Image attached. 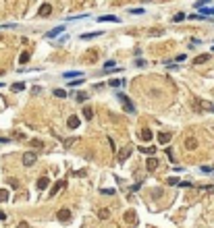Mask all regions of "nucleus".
<instances>
[{
    "label": "nucleus",
    "instance_id": "nucleus-17",
    "mask_svg": "<svg viewBox=\"0 0 214 228\" xmlns=\"http://www.w3.org/2000/svg\"><path fill=\"white\" fill-rule=\"evenodd\" d=\"M83 73L81 71H67L65 75H62V79H73V77H81Z\"/></svg>",
    "mask_w": 214,
    "mask_h": 228
},
{
    "label": "nucleus",
    "instance_id": "nucleus-31",
    "mask_svg": "<svg viewBox=\"0 0 214 228\" xmlns=\"http://www.w3.org/2000/svg\"><path fill=\"white\" fill-rule=\"evenodd\" d=\"M54 95H56V98H67V91L65 89H54Z\"/></svg>",
    "mask_w": 214,
    "mask_h": 228
},
{
    "label": "nucleus",
    "instance_id": "nucleus-28",
    "mask_svg": "<svg viewBox=\"0 0 214 228\" xmlns=\"http://www.w3.org/2000/svg\"><path fill=\"white\" fill-rule=\"evenodd\" d=\"M87 98H89V95H87L85 91H79V93H77V102H85Z\"/></svg>",
    "mask_w": 214,
    "mask_h": 228
},
{
    "label": "nucleus",
    "instance_id": "nucleus-35",
    "mask_svg": "<svg viewBox=\"0 0 214 228\" xmlns=\"http://www.w3.org/2000/svg\"><path fill=\"white\" fill-rule=\"evenodd\" d=\"M162 33H164V29H150V35H156V37L162 35Z\"/></svg>",
    "mask_w": 214,
    "mask_h": 228
},
{
    "label": "nucleus",
    "instance_id": "nucleus-39",
    "mask_svg": "<svg viewBox=\"0 0 214 228\" xmlns=\"http://www.w3.org/2000/svg\"><path fill=\"white\" fill-rule=\"evenodd\" d=\"M131 15H143V9H131Z\"/></svg>",
    "mask_w": 214,
    "mask_h": 228
},
{
    "label": "nucleus",
    "instance_id": "nucleus-23",
    "mask_svg": "<svg viewBox=\"0 0 214 228\" xmlns=\"http://www.w3.org/2000/svg\"><path fill=\"white\" fill-rule=\"evenodd\" d=\"M25 89V83H12L11 85V91H15V93H17V91H23Z\"/></svg>",
    "mask_w": 214,
    "mask_h": 228
},
{
    "label": "nucleus",
    "instance_id": "nucleus-43",
    "mask_svg": "<svg viewBox=\"0 0 214 228\" xmlns=\"http://www.w3.org/2000/svg\"><path fill=\"white\" fill-rule=\"evenodd\" d=\"M9 141H11L9 137H0V143H9Z\"/></svg>",
    "mask_w": 214,
    "mask_h": 228
},
{
    "label": "nucleus",
    "instance_id": "nucleus-3",
    "mask_svg": "<svg viewBox=\"0 0 214 228\" xmlns=\"http://www.w3.org/2000/svg\"><path fill=\"white\" fill-rule=\"evenodd\" d=\"M23 164L25 166H33V164H36V151H25L23 154Z\"/></svg>",
    "mask_w": 214,
    "mask_h": 228
},
{
    "label": "nucleus",
    "instance_id": "nucleus-37",
    "mask_svg": "<svg viewBox=\"0 0 214 228\" xmlns=\"http://www.w3.org/2000/svg\"><path fill=\"white\" fill-rule=\"evenodd\" d=\"M85 79H75V81H71V83H69V85H71V87H77V85H81V83H83Z\"/></svg>",
    "mask_w": 214,
    "mask_h": 228
},
{
    "label": "nucleus",
    "instance_id": "nucleus-30",
    "mask_svg": "<svg viewBox=\"0 0 214 228\" xmlns=\"http://www.w3.org/2000/svg\"><path fill=\"white\" fill-rule=\"evenodd\" d=\"M117 67V62H114V60H108V62H104V68H106V71H110V68H114Z\"/></svg>",
    "mask_w": 214,
    "mask_h": 228
},
{
    "label": "nucleus",
    "instance_id": "nucleus-41",
    "mask_svg": "<svg viewBox=\"0 0 214 228\" xmlns=\"http://www.w3.org/2000/svg\"><path fill=\"white\" fill-rule=\"evenodd\" d=\"M31 145H36V147H42V145H44V143H42V141H40V139H33V141H31Z\"/></svg>",
    "mask_w": 214,
    "mask_h": 228
},
{
    "label": "nucleus",
    "instance_id": "nucleus-7",
    "mask_svg": "<svg viewBox=\"0 0 214 228\" xmlns=\"http://www.w3.org/2000/svg\"><path fill=\"white\" fill-rule=\"evenodd\" d=\"M83 60H85V62H96V60H98V50H96V48L87 50V52H85V56H83Z\"/></svg>",
    "mask_w": 214,
    "mask_h": 228
},
{
    "label": "nucleus",
    "instance_id": "nucleus-22",
    "mask_svg": "<svg viewBox=\"0 0 214 228\" xmlns=\"http://www.w3.org/2000/svg\"><path fill=\"white\" fill-rule=\"evenodd\" d=\"M108 216H110V209H106V207H102V209L98 212V218H100V220H106Z\"/></svg>",
    "mask_w": 214,
    "mask_h": 228
},
{
    "label": "nucleus",
    "instance_id": "nucleus-4",
    "mask_svg": "<svg viewBox=\"0 0 214 228\" xmlns=\"http://www.w3.org/2000/svg\"><path fill=\"white\" fill-rule=\"evenodd\" d=\"M56 218H58L60 222H69V220H71V212H69L67 207H60L58 212H56Z\"/></svg>",
    "mask_w": 214,
    "mask_h": 228
},
{
    "label": "nucleus",
    "instance_id": "nucleus-24",
    "mask_svg": "<svg viewBox=\"0 0 214 228\" xmlns=\"http://www.w3.org/2000/svg\"><path fill=\"white\" fill-rule=\"evenodd\" d=\"M139 151H143V154H154L156 147H154V145H142V147H139Z\"/></svg>",
    "mask_w": 214,
    "mask_h": 228
},
{
    "label": "nucleus",
    "instance_id": "nucleus-26",
    "mask_svg": "<svg viewBox=\"0 0 214 228\" xmlns=\"http://www.w3.org/2000/svg\"><path fill=\"white\" fill-rule=\"evenodd\" d=\"M4 201H9V191H6V189H0V203H4Z\"/></svg>",
    "mask_w": 214,
    "mask_h": 228
},
{
    "label": "nucleus",
    "instance_id": "nucleus-8",
    "mask_svg": "<svg viewBox=\"0 0 214 228\" xmlns=\"http://www.w3.org/2000/svg\"><path fill=\"white\" fill-rule=\"evenodd\" d=\"M125 222H127V224H137V214H135V212H133V209H129V212H125Z\"/></svg>",
    "mask_w": 214,
    "mask_h": 228
},
{
    "label": "nucleus",
    "instance_id": "nucleus-36",
    "mask_svg": "<svg viewBox=\"0 0 214 228\" xmlns=\"http://www.w3.org/2000/svg\"><path fill=\"white\" fill-rule=\"evenodd\" d=\"M202 12L206 17H214V9H202Z\"/></svg>",
    "mask_w": 214,
    "mask_h": 228
},
{
    "label": "nucleus",
    "instance_id": "nucleus-42",
    "mask_svg": "<svg viewBox=\"0 0 214 228\" xmlns=\"http://www.w3.org/2000/svg\"><path fill=\"white\" fill-rule=\"evenodd\" d=\"M17 228H29V224H27V222H19V226Z\"/></svg>",
    "mask_w": 214,
    "mask_h": 228
},
{
    "label": "nucleus",
    "instance_id": "nucleus-47",
    "mask_svg": "<svg viewBox=\"0 0 214 228\" xmlns=\"http://www.w3.org/2000/svg\"><path fill=\"white\" fill-rule=\"evenodd\" d=\"M146 2H148V0H146Z\"/></svg>",
    "mask_w": 214,
    "mask_h": 228
},
{
    "label": "nucleus",
    "instance_id": "nucleus-45",
    "mask_svg": "<svg viewBox=\"0 0 214 228\" xmlns=\"http://www.w3.org/2000/svg\"><path fill=\"white\" fill-rule=\"evenodd\" d=\"M0 40H2V35H0Z\"/></svg>",
    "mask_w": 214,
    "mask_h": 228
},
{
    "label": "nucleus",
    "instance_id": "nucleus-14",
    "mask_svg": "<svg viewBox=\"0 0 214 228\" xmlns=\"http://www.w3.org/2000/svg\"><path fill=\"white\" fill-rule=\"evenodd\" d=\"M62 31H65V27H62V25H58L56 29H52V31H48V33H46V37H48V40H52V37H56V35H60V33H62Z\"/></svg>",
    "mask_w": 214,
    "mask_h": 228
},
{
    "label": "nucleus",
    "instance_id": "nucleus-32",
    "mask_svg": "<svg viewBox=\"0 0 214 228\" xmlns=\"http://www.w3.org/2000/svg\"><path fill=\"white\" fill-rule=\"evenodd\" d=\"M208 2H210V0H198V2H195V9H204Z\"/></svg>",
    "mask_w": 214,
    "mask_h": 228
},
{
    "label": "nucleus",
    "instance_id": "nucleus-1",
    "mask_svg": "<svg viewBox=\"0 0 214 228\" xmlns=\"http://www.w3.org/2000/svg\"><path fill=\"white\" fill-rule=\"evenodd\" d=\"M193 110L195 112H214V102H206V100L195 98L193 100Z\"/></svg>",
    "mask_w": 214,
    "mask_h": 228
},
{
    "label": "nucleus",
    "instance_id": "nucleus-27",
    "mask_svg": "<svg viewBox=\"0 0 214 228\" xmlns=\"http://www.w3.org/2000/svg\"><path fill=\"white\" fill-rule=\"evenodd\" d=\"M110 85L112 87H121V85H125V79H110Z\"/></svg>",
    "mask_w": 214,
    "mask_h": 228
},
{
    "label": "nucleus",
    "instance_id": "nucleus-46",
    "mask_svg": "<svg viewBox=\"0 0 214 228\" xmlns=\"http://www.w3.org/2000/svg\"><path fill=\"white\" fill-rule=\"evenodd\" d=\"M212 50H214V46H212Z\"/></svg>",
    "mask_w": 214,
    "mask_h": 228
},
{
    "label": "nucleus",
    "instance_id": "nucleus-33",
    "mask_svg": "<svg viewBox=\"0 0 214 228\" xmlns=\"http://www.w3.org/2000/svg\"><path fill=\"white\" fill-rule=\"evenodd\" d=\"M167 182H168V185H179L181 181H179L177 176H168V178H167Z\"/></svg>",
    "mask_w": 214,
    "mask_h": 228
},
{
    "label": "nucleus",
    "instance_id": "nucleus-34",
    "mask_svg": "<svg viewBox=\"0 0 214 228\" xmlns=\"http://www.w3.org/2000/svg\"><path fill=\"white\" fill-rule=\"evenodd\" d=\"M146 64H148V62H146L143 58H137V60H135V67H139V68H143Z\"/></svg>",
    "mask_w": 214,
    "mask_h": 228
},
{
    "label": "nucleus",
    "instance_id": "nucleus-13",
    "mask_svg": "<svg viewBox=\"0 0 214 228\" xmlns=\"http://www.w3.org/2000/svg\"><path fill=\"white\" fill-rule=\"evenodd\" d=\"M170 139H173L170 133H158V143H162V145H167Z\"/></svg>",
    "mask_w": 214,
    "mask_h": 228
},
{
    "label": "nucleus",
    "instance_id": "nucleus-21",
    "mask_svg": "<svg viewBox=\"0 0 214 228\" xmlns=\"http://www.w3.org/2000/svg\"><path fill=\"white\" fill-rule=\"evenodd\" d=\"M29 58H31V54H29L27 50H25V52H21V56H19V64H25Z\"/></svg>",
    "mask_w": 214,
    "mask_h": 228
},
{
    "label": "nucleus",
    "instance_id": "nucleus-2",
    "mask_svg": "<svg viewBox=\"0 0 214 228\" xmlns=\"http://www.w3.org/2000/svg\"><path fill=\"white\" fill-rule=\"evenodd\" d=\"M117 98H119V102L123 104V110H125V112H129V114L135 112V106H133V102L129 100V95H127V93L119 91V93H117Z\"/></svg>",
    "mask_w": 214,
    "mask_h": 228
},
{
    "label": "nucleus",
    "instance_id": "nucleus-25",
    "mask_svg": "<svg viewBox=\"0 0 214 228\" xmlns=\"http://www.w3.org/2000/svg\"><path fill=\"white\" fill-rule=\"evenodd\" d=\"M83 118L85 120H92V118H94V110H92V108H85L83 110Z\"/></svg>",
    "mask_w": 214,
    "mask_h": 228
},
{
    "label": "nucleus",
    "instance_id": "nucleus-19",
    "mask_svg": "<svg viewBox=\"0 0 214 228\" xmlns=\"http://www.w3.org/2000/svg\"><path fill=\"white\" fill-rule=\"evenodd\" d=\"M102 31H94V33H81V40H94V37H100Z\"/></svg>",
    "mask_w": 214,
    "mask_h": 228
},
{
    "label": "nucleus",
    "instance_id": "nucleus-29",
    "mask_svg": "<svg viewBox=\"0 0 214 228\" xmlns=\"http://www.w3.org/2000/svg\"><path fill=\"white\" fill-rule=\"evenodd\" d=\"M183 19H185V12H177V15L173 17V21H175V23H181Z\"/></svg>",
    "mask_w": 214,
    "mask_h": 228
},
{
    "label": "nucleus",
    "instance_id": "nucleus-38",
    "mask_svg": "<svg viewBox=\"0 0 214 228\" xmlns=\"http://www.w3.org/2000/svg\"><path fill=\"white\" fill-rule=\"evenodd\" d=\"M167 156H168L170 162H175V154H173V149H170V147H167Z\"/></svg>",
    "mask_w": 214,
    "mask_h": 228
},
{
    "label": "nucleus",
    "instance_id": "nucleus-44",
    "mask_svg": "<svg viewBox=\"0 0 214 228\" xmlns=\"http://www.w3.org/2000/svg\"><path fill=\"white\" fill-rule=\"evenodd\" d=\"M0 220H6V214H4V212H0Z\"/></svg>",
    "mask_w": 214,
    "mask_h": 228
},
{
    "label": "nucleus",
    "instance_id": "nucleus-5",
    "mask_svg": "<svg viewBox=\"0 0 214 228\" xmlns=\"http://www.w3.org/2000/svg\"><path fill=\"white\" fill-rule=\"evenodd\" d=\"M183 147L187 149V151L198 149V139H195V137H187V139H185V143H183Z\"/></svg>",
    "mask_w": 214,
    "mask_h": 228
},
{
    "label": "nucleus",
    "instance_id": "nucleus-20",
    "mask_svg": "<svg viewBox=\"0 0 214 228\" xmlns=\"http://www.w3.org/2000/svg\"><path fill=\"white\" fill-rule=\"evenodd\" d=\"M98 21L102 23V21H106V23H117L119 19L117 17H112V15H106V17H98Z\"/></svg>",
    "mask_w": 214,
    "mask_h": 228
},
{
    "label": "nucleus",
    "instance_id": "nucleus-18",
    "mask_svg": "<svg viewBox=\"0 0 214 228\" xmlns=\"http://www.w3.org/2000/svg\"><path fill=\"white\" fill-rule=\"evenodd\" d=\"M139 137H142V141H152V131H150V129H143L142 133H139Z\"/></svg>",
    "mask_w": 214,
    "mask_h": 228
},
{
    "label": "nucleus",
    "instance_id": "nucleus-10",
    "mask_svg": "<svg viewBox=\"0 0 214 228\" xmlns=\"http://www.w3.org/2000/svg\"><path fill=\"white\" fill-rule=\"evenodd\" d=\"M79 123H81V120H79V116H77V114H71V116H69V120H67L69 129H77V126H79Z\"/></svg>",
    "mask_w": 214,
    "mask_h": 228
},
{
    "label": "nucleus",
    "instance_id": "nucleus-40",
    "mask_svg": "<svg viewBox=\"0 0 214 228\" xmlns=\"http://www.w3.org/2000/svg\"><path fill=\"white\" fill-rule=\"evenodd\" d=\"M102 195H114V189H102Z\"/></svg>",
    "mask_w": 214,
    "mask_h": 228
},
{
    "label": "nucleus",
    "instance_id": "nucleus-6",
    "mask_svg": "<svg viewBox=\"0 0 214 228\" xmlns=\"http://www.w3.org/2000/svg\"><path fill=\"white\" fill-rule=\"evenodd\" d=\"M131 151H133V147H131V145H125V147L119 151V156H117V158H119V162H125V160L131 156Z\"/></svg>",
    "mask_w": 214,
    "mask_h": 228
},
{
    "label": "nucleus",
    "instance_id": "nucleus-11",
    "mask_svg": "<svg viewBox=\"0 0 214 228\" xmlns=\"http://www.w3.org/2000/svg\"><path fill=\"white\" fill-rule=\"evenodd\" d=\"M65 187H67V181H58V182H56V185H54V187H52V191H50V195L54 197V195L58 193V191H62Z\"/></svg>",
    "mask_w": 214,
    "mask_h": 228
},
{
    "label": "nucleus",
    "instance_id": "nucleus-16",
    "mask_svg": "<svg viewBox=\"0 0 214 228\" xmlns=\"http://www.w3.org/2000/svg\"><path fill=\"white\" fill-rule=\"evenodd\" d=\"M37 12H40V17H48V15L52 12V6H50V4H42Z\"/></svg>",
    "mask_w": 214,
    "mask_h": 228
},
{
    "label": "nucleus",
    "instance_id": "nucleus-9",
    "mask_svg": "<svg viewBox=\"0 0 214 228\" xmlns=\"http://www.w3.org/2000/svg\"><path fill=\"white\" fill-rule=\"evenodd\" d=\"M146 168H148V172H154L156 168H158V160L152 156V158H148L146 160Z\"/></svg>",
    "mask_w": 214,
    "mask_h": 228
},
{
    "label": "nucleus",
    "instance_id": "nucleus-12",
    "mask_svg": "<svg viewBox=\"0 0 214 228\" xmlns=\"http://www.w3.org/2000/svg\"><path fill=\"white\" fill-rule=\"evenodd\" d=\"M48 185H50V178H48V176H40V178H37V189H40V191H44Z\"/></svg>",
    "mask_w": 214,
    "mask_h": 228
},
{
    "label": "nucleus",
    "instance_id": "nucleus-15",
    "mask_svg": "<svg viewBox=\"0 0 214 228\" xmlns=\"http://www.w3.org/2000/svg\"><path fill=\"white\" fill-rule=\"evenodd\" d=\"M210 60V54H200V56L193 58V64H204V62H208Z\"/></svg>",
    "mask_w": 214,
    "mask_h": 228
}]
</instances>
